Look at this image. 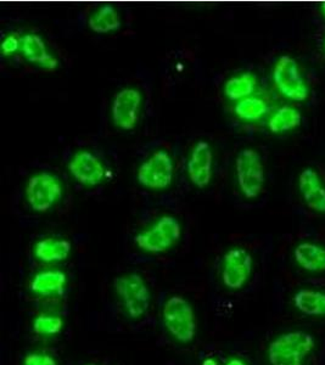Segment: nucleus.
<instances>
[{
    "instance_id": "obj_1",
    "label": "nucleus",
    "mask_w": 325,
    "mask_h": 365,
    "mask_svg": "<svg viewBox=\"0 0 325 365\" xmlns=\"http://www.w3.org/2000/svg\"><path fill=\"white\" fill-rule=\"evenodd\" d=\"M314 349L316 340L309 332H284L268 346V361L271 365H302Z\"/></svg>"
},
{
    "instance_id": "obj_2",
    "label": "nucleus",
    "mask_w": 325,
    "mask_h": 365,
    "mask_svg": "<svg viewBox=\"0 0 325 365\" xmlns=\"http://www.w3.org/2000/svg\"><path fill=\"white\" fill-rule=\"evenodd\" d=\"M162 322L168 334L180 344H190L197 334L195 311L183 296H171L162 307Z\"/></svg>"
},
{
    "instance_id": "obj_3",
    "label": "nucleus",
    "mask_w": 325,
    "mask_h": 365,
    "mask_svg": "<svg viewBox=\"0 0 325 365\" xmlns=\"http://www.w3.org/2000/svg\"><path fill=\"white\" fill-rule=\"evenodd\" d=\"M117 297L130 319H140L151 307L150 287L142 275L123 274L113 280Z\"/></svg>"
},
{
    "instance_id": "obj_4",
    "label": "nucleus",
    "mask_w": 325,
    "mask_h": 365,
    "mask_svg": "<svg viewBox=\"0 0 325 365\" xmlns=\"http://www.w3.org/2000/svg\"><path fill=\"white\" fill-rule=\"evenodd\" d=\"M182 237V225L175 216H162L154 225L134 237V244L143 252L160 255L171 250Z\"/></svg>"
},
{
    "instance_id": "obj_5",
    "label": "nucleus",
    "mask_w": 325,
    "mask_h": 365,
    "mask_svg": "<svg viewBox=\"0 0 325 365\" xmlns=\"http://www.w3.org/2000/svg\"><path fill=\"white\" fill-rule=\"evenodd\" d=\"M63 185L58 175L39 172L26 182L25 197L29 207L38 213H46L63 199Z\"/></svg>"
},
{
    "instance_id": "obj_6",
    "label": "nucleus",
    "mask_w": 325,
    "mask_h": 365,
    "mask_svg": "<svg viewBox=\"0 0 325 365\" xmlns=\"http://www.w3.org/2000/svg\"><path fill=\"white\" fill-rule=\"evenodd\" d=\"M235 175L239 189L246 199H256L266 184V170L261 155L254 149H244L235 160Z\"/></svg>"
},
{
    "instance_id": "obj_7",
    "label": "nucleus",
    "mask_w": 325,
    "mask_h": 365,
    "mask_svg": "<svg viewBox=\"0 0 325 365\" xmlns=\"http://www.w3.org/2000/svg\"><path fill=\"white\" fill-rule=\"evenodd\" d=\"M273 81L282 96L294 100L304 101L309 99V88L300 66L290 55H282L273 68Z\"/></svg>"
},
{
    "instance_id": "obj_8",
    "label": "nucleus",
    "mask_w": 325,
    "mask_h": 365,
    "mask_svg": "<svg viewBox=\"0 0 325 365\" xmlns=\"http://www.w3.org/2000/svg\"><path fill=\"white\" fill-rule=\"evenodd\" d=\"M175 178V162L166 150H158L139 166L137 180L150 190H165Z\"/></svg>"
},
{
    "instance_id": "obj_9",
    "label": "nucleus",
    "mask_w": 325,
    "mask_h": 365,
    "mask_svg": "<svg viewBox=\"0 0 325 365\" xmlns=\"http://www.w3.org/2000/svg\"><path fill=\"white\" fill-rule=\"evenodd\" d=\"M143 108V93L135 87L117 91L111 104V118L117 129L130 132L137 127Z\"/></svg>"
},
{
    "instance_id": "obj_10",
    "label": "nucleus",
    "mask_w": 325,
    "mask_h": 365,
    "mask_svg": "<svg viewBox=\"0 0 325 365\" xmlns=\"http://www.w3.org/2000/svg\"><path fill=\"white\" fill-rule=\"evenodd\" d=\"M254 269V259L250 252L242 247L228 250L222 258L221 280L228 290H242Z\"/></svg>"
},
{
    "instance_id": "obj_11",
    "label": "nucleus",
    "mask_w": 325,
    "mask_h": 365,
    "mask_svg": "<svg viewBox=\"0 0 325 365\" xmlns=\"http://www.w3.org/2000/svg\"><path fill=\"white\" fill-rule=\"evenodd\" d=\"M67 168L76 182L88 187L100 185L108 173L104 161L88 150L76 153L68 162Z\"/></svg>"
},
{
    "instance_id": "obj_12",
    "label": "nucleus",
    "mask_w": 325,
    "mask_h": 365,
    "mask_svg": "<svg viewBox=\"0 0 325 365\" xmlns=\"http://www.w3.org/2000/svg\"><path fill=\"white\" fill-rule=\"evenodd\" d=\"M213 158L212 146L209 141L199 140L192 146L187 162V172L189 180L192 185L199 189L209 187L213 178Z\"/></svg>"
},
{
    "instance_id": "obj_13",
    "label": "nucleus",
    "mask_w": 325,
    "mask_h": 365,
    "mask_svg": "<svg viewBox=\"0 0 325 365\" xmlns=\"http://www.w3.org/2000/svg\"><path fill=\"white\" fill-rule=\"evenodd\" d=\"M21 53L26 61L43 70L58 68V60L48 51L46 42L39 34H27L21 37Z\"/></svg>"
},
{
    "instance_id": "obj_14",
    "label": "nucleus",
    "mask_w": 325,
    "mask_h": 365,
    "mask_svg": "<svg viewBox=\"0 0 325 365\" xmlns=\"http://www.w3.org/2000/svg\"><path fill=\"white\" fill-rule=\"evenodd\" d=\"M67 275L61 269L38 272L29 282V291L38 297H58L66 290Z\"/></svg>"
},
{
    "instance_id": "obj_15",
    "label": "nucleus",
    "mask_w": 325,
    "mask_h": 365,
    "mask_svg": "<svg viewBox=\"0 0 325 365\" xmlns=\"http://www.w3.org/2000/svg\"><path fill=\"white\" fill-rule=\"evenodd\" d=\"M72 251L71 241L63 237H48L37 241L33 247V255L46 264H56L66 261Z\"/></svg>"
},
{
    "instance_id": "obj_16",
    "label": "nucleus",
    "mask_w": 325,
    "mask_h": 365,
    "mask_svg": "<svg viewBox=\"0 0 325 365\" xmlns=\"http://www.w3.org/2000/svg\"><path fill=\"white\" fill-rule=\"evenodd\" d=\"M294 258L297 264L309 273L325 272V247L313 242H301L295 247Z\"/></svg>"
},
{
    "instance_id": "obj_17",
    "label": "nucleus",
    "mask_w": 325,
    "mask_h": 365,
    "mask_svg": "<svg viewBox=\"0 0 325 365\" xmlns=\"http://www.w3.org/2000/svg\"><path fill=\"white\" fill-rule=\"evenodd\" d=\"M292 303L304 316L325 317V291L300 289L292 297Z\"/></svg>"
},
{
    "instance_id": "obj_18",
    "label": "nucleus",
    "mask_w": 325,
    "mask_h": 365,
    "mask_svg": "<svg viewBox=\"0 0 325 365\" xmlns=\"http://www.w3.org/2000/svg\"><path fill=\"white\" fill-rule=\"evenodd\" d=\"M257 77L252 72H242L239 75L232 76L223 87V94L230 101L239 103L246 98L254 96L257 89Z\"/></svg>"
},
{
    "instance_id": "obj_19",
    "label": "nucleus",
    "mask_w": 325,
    "mask_h": 365,
    "mask_svg": "<svg viewBox=\"0 0 325 365\" xmlns=\"http://www.w3.org/2000/svg\"><path fill=\"white\" fill-rule=\"evenodd\" d=\"M121 16L113 5H101L88 19V27L98 34H110L121 29Z\"/></svg>"
},
{
    "instance_id": "obj_20",
    "label": "nucleus",
    "mask_w": 325,
    "mask_h": 365,
    "mask_svg": "<svg viewBox=\"0 0 325 365\" xmlns=\"http://www.w3.org/2000/svg\"><path fill=\"white\" fill-rule=\"evenodd\" d=\"M302 122V115L297 108L285 105L278 108L268 120V129L273 134H283L297 128Z\"/></svg>"
},
{
    "instance_id": "obj_21",
    "label": "nucleus",
    "mask_w": 325,
    "mask_h": 365,
    "mask_svg": "<svg viewBox=\"0 0 325 365\" xmlns=\"http://www.w3.org/2000/svg\"><path fill=\"white\" fill-rule=\"evenodd\" d=\"M269 111L267 101L261 96H252L239 101L234 106L235 116L246 122H256L267 115Z\"/></svg>"
},
{
    "instance_id": "obj_22",
    "label": "nucleus",
    "mask_w": 325,
    "mask_h": 365,
    "mask_svg": "<svg viewBox=\"0 0 325 365\" xmlns=\"http://www.w3.org/2000/svg\"><path fill=\"white\" fill-rule=\"evenodd\" d=\"M63 317L56 313H41L33 319L32 330L38 336L51 337L63 331Z\"/></svg>"
},
{
    "instance_id": "obj_23",
    "label": "nucleus",
    "mask_w": 325,
    "mask_h": 365,
    "mask_svg": "<svg viewBox=\"0 0 325 365\" xmlns=\"http://www.w3.org/2000/svg\"><path fill=\"white\" fill-rule=\"evenodd\" d=\"M321 187V178L316 170L312 168H306L301 172L299 177V189L302 196L309 195Z\"/></svg>"
},
{
    "instance_id": "obj_24",
    "label": "nucleus",
    "mask_w": 325,
    "mask_h": 365,
    "mask_svg": "<svg viewBox=\"0 0 325 365\" xmlns=\"http://www.w3.org/2000/svg\"><path fill=\"white\" fill-rule=\"evenodd\" d=\"M22 365H58L56 358L48 352H31L26 354Z\"/></svg>"
},
{
    "instance_id": "obj_25",
    "label": "nucleus",
    "mask_w": 325,
    "mask_h": 365,
    "mask_svg": "<svg viewBox=\"0 0 325 365\" xmlns=\"http://www.w3.org/2000/svg\"><path fill=\"white\" fill-rule=\"evenodd\" d=\"M304 202L312 211L325 213V187H321L309 195L304 196Z\"/></svg>"
},
{
    "instance_id": "obj_26",
    "label": "nucleus",
    "mask_w": 325,
    "mask_h": 365,
    "mask_svg": "<svg viewBox=\"0 0 325 365\" xmlns=\"http://www.w3.org/2000/svg\"><path fill=\"white\" fill-rule=\"evenodd\" d=\"M21 50V38L16 34H9L1 42V53L3 56H10Z\"/></svg>"
},
{
    "instance_id": "obj_27",
    "label": "nucleus",
    "mask_w": 325,
    "mask_h": 365,
    "mask_svg": "<svg viewBox=\"0 0 325 365\" xmlns=\"http://www.w3.org/2000/svg\"><path fill=\"white\" fill-rule=\"evenodd\" d=\"M225 365H247L246 364V361L242 358L239 357H232L228 359V361H225Z\"/></svg>"
},
{
    "instance_id": "obj_28",
    "label": "nucleus",
    "mask_w": 325,
    "mask_h": 365,
    "mask_svg": "<svg viewBox=\"0 0 325 365\" xmlns=\"http://www.w3.org/2000/svg\"><path fill=\"white\" fill-rule=\"evenodd\" d=\"M321 11L323 15L325 16V1L323 3V4L321 5Z\"/></svg>"
},
{
    "instance_id": "obj_29",
    "label": "nucleus",
    "mask_w": 325,
    "mask_h": 365,
    "mask_svg": "<svg viewBox=\"0 0 325 365\" xmlns=\"http://www.w3.org/2000/svg\"><path fill=\"white\" fill-rule=\"evenodd\" d=\"M84 365H96V363H87V364Z\"/></svg>"
}]
</instances>
